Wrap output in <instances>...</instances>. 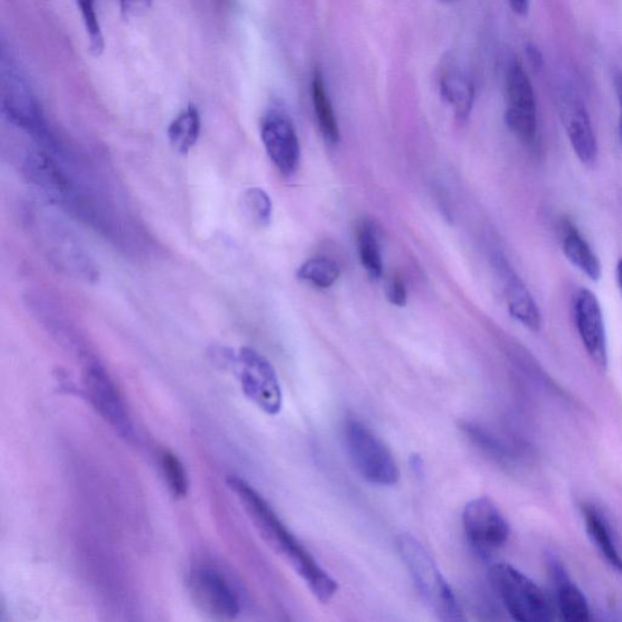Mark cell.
I'll return each mask as SVG.
<instances>
[{
  "mask_svg": "<svg viewBox=\"0 0 622 622\" xmlns=\"http://www.w3.org/2000/svg\"><path fill=\"white\" fill-rule=\"evenodd\" d=\"M311 97L319 128L321 130L323 138L330 144L339 143L340 136L339 122H337L331 100H330L329 93H327L323 77L319 71H316L312 77Z\"/></svg>",
  "mask_w": 622,
  "mask_h": 622,
  "instance_id": "ac0fdd59",
  "label": "cell"
},
{
  "mask_svg": "<svg viewBox=\"0 0 622 622\" xmlns=\"http://www.w3.org/2000/svg\"><path fill=\"white\" fill-rule=\"evenodd\" d=\"M398 550L422 599L439 620L462 621L465 617L451 587L423 544L404 534L398 539Z\"/></svg>",
  "mask_w": 622,
  "mask_h": 622,
  "instance_id": "7a4b0ae2",
  "label": "cell"
},
{
  "mask_svg": "<svg viewBox=\"0 0 622 622\" xmlns=\"http://www.w3.org/2000/svg\"><path fill=\"white\" fill-rule=\"evenodd\" d=\"M564 121L569 142L576 156L582 163L591 166L599 156V144L585 105L580 101L568 104L564 111Z\"/></svg>",
  "mask_w": 622,
  "mask_h": 622,
  "instance_id": "2e32d148",
  "label": "cell"
},
{
  "mask_svg": "<svg viewBox=\"0 0 622 622\" xmlns=\"http://www.w3.org/2000/svg\"><path fill=\"white\" fill-rule=\"evenodd\" d=\"M550 575L555 590V609L568 622H586L591 618L585 595L572 581L567 569L558 558L548 562Z\"/></svg>",
  "mask_w": 622,
  "mask_h": 622,
  "instance_id": "5bb4252c",
  "label": "cell"
},
{
  "mask_svg": "<svg viewBox=\"0 0 622 622\" xmlns=\"http://www.w3.org/2000/svg\"><path fill=\"white\" fill-rule=\"evenodd\" d=\"M575 320L587 354L597 367L607 368L608 347L603 312L599 300L591 291H579L575 300Z\"/></svg>",
  "mask_w": 622,
  "mask_h": 622,
  "instance_id": "7c38bea8",
  "label": "cell"
},
{
  "mask_svg": "<svg viewBox=\"0 0 622 622\" xmlns=\"http://www.w3.org/2000/svg\"><path fill=\"white\" fill-rule=\"evenodd\" d=\"M462 524L470 546L481 554H490L507 543V520L490 498L469 501L463 509Z\"/></svg>",
  "mask_w": 622,
  "mask_h": 622,
  "instance_id": "9c48e42d",
  "label": "cell"
},
{
  "mask_svg": "<svg viewBox=\"0 0 622 622\" xmlns=\"http://www.w3.org/2000/svg\"><path fill=\"white\" fill-rule=\"evenodd\" d=\"M357 247L361 265L367 269L372 279H379L383 273L381 249L377 235L372 224L364 221L357 230Z\"/></svg>",
  "mask_w": 622,
  "mask_h": 622,
  "instance_id": "603a6c76",
  "label": "cell"
},
{
  "mask_svg": "<svg viewBox=\"0 0 622 622\" xmlns=\"http://www.w3.org/2000/svg\"><path fill=\"white\" fill-rule=\"evenodd\" d=\"M88 399L100 416L123 437L133 433V423L125 400L114 379L99 364H90L84 371Z\"/></svg>",
  "mask_w": 622,
  "mask_h": 622,
  "instance_id": "30bf717a",
  "label": "cell"
},
{
  "mask_svg": "<svg viewBox=\"0 0 622 622\" xmlns=\"http://www.w3.org/2000/svg\"><path fill=\"white\" fill-rule=\"evenodd\" d=\"M160 469L172 495L175 498L186 497L189 493V477L179 457L170 450H162Z\"/></svg>",
  "mask_w": 622,
  "mask_h": 622,
  "instance_id": "d4e9b609",
  "label": "cell"
},
{
  "mask_svg": "<svg viewBox=\"0 0 622 622\" xmlns=\"http://www.w3.org/2000/svg\"><path fill=\"white\" fill-rule=\"evenodd\" d=\"M488 581L507 613L519 622H550L557 609L550 597L532 579L506 563L493 565Z\"/></svg>",
  "mask_w": 622,
  "mask_h": 622,
  "instance_id": "3957f363",
  "label": "cell"
},
{
  "mask_svg": "<svg viewBox=\"0 0 622 622\" xmlns=\"http://www.w3.org/2000/svg\"><path fill=\"white\" fill-rule=\"evenodd\" d=\"M26 172L32 181H36L38 185L43 186L44 189L51 190V191L61 193L68 191V182H66L63 175L60 173L58 167L51 160H49L47 154L44 153H32L26 160Z\"/></svg>",
  "mask_w": 622,
  "mask_h": 622,
  "instance_id": "7402d4cb",
  "label": "cell"
},
{
  "mask_svg": "<svg viewBox=\"0 0 622 622\" xmlns=\"http://www.w3.org/2000/svg\"><path fill=\"white\" fill-rule=\"evenodd\" d=\"M242 210L245 217L258 227H266L272 220L273 203L263 189H248L242 198Z\"/></svg>",
  "mask_w": 622,
  "mask_h": 622,
  "instance_id": "484cf974",
  "label": "cell"
},
{
  "mask_svg": "<svg viewBox=\"0 0 622 622\" xmlns=\"http://www.w3.org/2000/svg\"><path fill=\"white\" fill-rule=\"evenodd\" d=\"M262 140L274 166L290 177L300 164L301 146L293 123L280 112L273 111L262 123Z\"/></svg>",
  "mask_w": 622,
  "mask_h": 622,
  "instance_id": "8fae6325",
  "label": "cell"
},
{
  "mask_svg": "<svg viewBox=\"0 0 622 622\" xmlns=\"http://www.w3.org/2000/svg\"><path fill=\"white\" fill-rule=\"evenodd\" d=\"M234 367L244 395L265 413H279L283 409V389L268 358L245 347L234 357Z\"/></svg>",
  "mask_w": 622,
  "mask_h": 622,
  "instance_id": "8992f818",
  "label": "cell"
},
{
  "mask_svg": "<svg viewBox=\"0 0 622 622\" xmlns=\"http://www.w3.org/2000/svg\"><path fill=\"white\" fill-rule=\"evenodd\" d=\"M563 251L565 256L572 265L585 274L590 280L599 281L602 276V265L599 256L595 255L587 244L578 228L568 225L563 238Z\"/></svg>",
  "mask_w": 622,
  "mask_h": 622,
  "instance_id": "e0dca14e",
  "label": "cell"
},
{
  "mask_svg": "<svg viewBox=\"0 0 622 622\" xmlns=\"http://www.w3.org/2000/svg\"><path fill=\"white\" fill-rule=\"evenodd\" d=\"M441 95L446 103L451 105L457 117L469 118L474 101L472 82L461 73H448L441 79Z\"/></svg>",
  "mask_w": 622,
  "mask_h": 622,
  "instance_id": "ffe728a7",
  "label": "cell"
},
{
  "mask_svg": "<svg viewBox=\"0 0 622 622\" xmlns=\"http://www.w3.org/2000/svg\"><path fill=\"white\" fill-rule=\"evenodd\" d=\"M495 268L500 276L509 314L530 331H539L541 314L536 302L504 255L495 256Z\"/></svg>",
  "mask_w": 622,
  "mask_h": 622,
  "instance_id": "4fadbf2b",
  "label": "cell"
},
{
  "mask_svg": "<svg viewBox=\"0 0 622 622\" xmlns=\"http://www.w3.org/2000/svg\"><path fill=\"white\" fill-rule=\"evenodd\" d=\"M615 90H617L618 104H620V132L622 136V75L615 76L614 79Z\"/></svg>",
  "mask_w": 622,
  "mask_h": 622,
  "instance_id": "1f68e13d",
  "label": "cell"
},
{
  "mask_svg": "<svg viewBox=\"0 0 622 622\" xmlns=\"http://www.w3.org/2000/svg\"><path fill=\"white\" fill-rule=\"evenodd\" d=\"M463 431L466 432L474 444L479 446V449L483 450L487 455L493 457L495 461L509 465V463L516 462L520 459L518 449L508 445L507 442L485 430L479 424L465 423L463 424Z\"/></svg>",
  "mask_w": 622,
  "mask_h": 622,
  "instance_id": "44dd1931",
  "label": "cell"
},
{
  "mask_svg": "<svg viewBox=\"0 0 622 622\" xmlns=\"http://www.w3.org/2000/svg\"><path fill=\"white\" fill-rule=\"evenodd\" d=\"M446 2H450V0H446Z\"/></svg>",
  "mask_w": 622,
  "mask_h": 622,
  "instance_id": "836d02e7",
  "label": "cell"
},
{
  "mask_svg": "<svg viewBox=\"0 0 622 622\" xmlns=\"http://www.w3.org/2000/svg\"><path fill=\"white\" fill-rule=\"evenodd\" d=\"M227 484L263 541L303 580L316 599L329 603L339 591V583L320 567L258 491L237 477L227 478Z\"/></svg>",
  "mask_w": 622,
  "mask_h": 622,
  "instance_id": "6da1fadb",
  "label": "cell"
},
{
  "mask_svg": "<svg viewBox=\"0 0 622 622\" xmlns=\"http://www.w3.org/2000/svg\"><path fill=\"white\" fill-rule=\"evenodd\" d=\"M167 133L172 146L178 153H188L198 143L201 133V116L198 108L189 105L173 119Z\"/></svg>",
  "mask_w": 622,
  "mask_h": 622,
  "instance_id": "d6986e66",
  "label": "cell"
},
{
  "mask_svg": "<svg viewBox=\"0 0 622 622\" xmlns=\"http://www.w3.org/2000/svg\"><path fill=\"white\" fill-rule=\"evenodd\" d=\"M506 125L523 143L533 144L537 135L536 97L528 75L518 62H512L506 72Z\"/></svg>",
  "mask_w": 622,
  "mask_h": 622,
  "instance_id": "52a82bcc",
  "label": "cell"
},
{
  "mask_svg": "<svg viewBox=\"0 0 622 622\" xmlns=\"http://www.w3.org/2000/svg\"><path fill=\"white\" fill-rule=\"evenodd\" d=\"M2 110L6 119L32 135L44 138L47 128L40 104L23 77L12 65L3 62Z\"/></svg>",
  "mask_w": 622,
  "mask_h": 622,
  "instance_id": "ba28073f",
  "label": "cell"
},
{
  "mask_svg": "<svg viewBox=\"0 0 622 622\" xmlns=\"http://www.w3.org/2000/svg\"><path fill=\"white\" fill-rule=\"evenodd\" d=\"M512 12L518 16L528 15L530 9V0H508Z\"/></svg>",
  "mask_w": 622,
  "mask_h": 622,
  "instance_id": "4dcf8cb0",
  "label": "cell"
},
{
  "mask_svg": "<svg viewBox=\"0 0 622 622\" xmlns=\"http://www.w3.org/2000/svg\"><path fill=\"white\" fill-rule=\"evenodd\" d=\"M386 296L390 303L396 307H405L407 303V290L404 281L399 276L393 277L386 290Z\"/></svg>",
  "mask_w": 622,
  "mask_h": 622,
  "instance_id": "83f0119b",
  "label": "cell"
},
{
  "mask_svg": "<svg viewBox=\"0 0 622 622\" xmlns=\"http://www.w3.org/2000/svg\"><path fill=\"white\" fill-rule=\"evenodd\" d=\"M84 26H86L91 54L100 56L105 49L103 31L97 14V0H77Z\"/></svg>",
  "mask_w": 622,
  "mask_h": 622,
  "instance_id": "4316f807",
  "label": "cell"
},
{
  "mask_svg": "<svg viewBox=\"0 0 622 622\" xmlns=\"http://www.w3.org/2000/svg\"><path fill=\"white\" fill-rule=\"evenodd\" d=\"M617 280L618 290H620V293H621V297H622V258L620 260H618V262H617Z\"/></svg>",
  "mask_w": 622,
  "mask_h": 622,
  "instance_id": "d6a6232c",
  "label": "cell"
},
{
  "mask_svg": "<svg viewBox=\"0 0 622 622\" xmlns=\"http://www.w3.org/2000/svg\"><path fill=\"white\" fill-rule=\"evenodd\" d=\"M153 0H119V5H121L122 13L125 16L136 15L145 12L151 6Z\"/></svg>",
  "mask_w": 622,
  "mask_h": 622,
  "instance_id": "f1b7e54d",
  "label": "cell"
},
{
  "mask_svg": "<svg viewBox=\"0 0 622 622\" xmlns=\"http://www.w3.org/2000/svg\"><path fill=\"white\" fill-rule=\"evenodd\" d=\"M348 455L358 474L378 487L398 484L400 470L393 453L363 422L350 420L344 428Z\"/></svg>",
  "mask_w": 622,
  "mask_h": 622,
  "instance_id": "277c9868",
  "label": "cell"
},
{
  "mask_svg": "<svg viewBox=\"0 0 622 622\" xmlns=\"http://www.w3.org/2000/svg\"><path fill=\"white\" fill-rule=\"evenodd\" d=\"M525 55L528 58L530 66H532L534 71L540 72L543 69V56L540 49L536 47L535 44L528 43L525 47Z\"/></svg>",
  "mask_w": 622,
  "mask_h": 622,
  "instance_id": "f546056e",
  "label": "cell"
},
{
  "mask_svg": "<svg viewBox=\"0 0 622 622\" xmlns=\"http://www.w3.org/2000/svg\"><path fill=\"white\" fill-rule=\"evenodd\" d=\"M188 582L190 595L203 613L219 620H233L240 615V590L223 569L212 563L195 564Z\"/></svg>",
  "mask_w": 622,
  "mask_h": 622,
  "instance_id": "5b68a950",
  "label": "cell"
},
{
  "mask_svg": "<svg viewBox=\"0 0 622 622\" xmlns=\"http://www.w3.org/2000/svg\"><path fill=\"white\" fill-rule=\"evenodd\" d=\"M586 532L607 563L622 574V543L617 530L595 505H582Z\"/></svg>",
  "mask_w": 622,
  "mask_h": 622,
  "instance_id": "9a60e30c",
  "label": "cell"
},
{
  "mask_svg": "<svg viewBox=\"0 0 622 622\" xmlns=\"http://www.w3.org/2000/svg\"><path fill=\"white\" fill-rule=\"evenodd\" d=\"M340 275L339 265L325 256L311 258L298 269L297 276L319 288H330Z\"/></svg>",
  "mask_w": 622,
  "mask_h": 622,
  "instance_id": "cb8c5ba5",
  "label": "cell"
}]
</instances>
